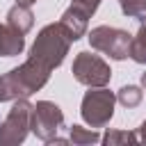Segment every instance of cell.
<instances>
[{"label":"cell","instance_id":"16","mask_svg":"<svg viewBox=\"0 0 146 146\" xmlns=\"http://www.w3.org/2000/svg\"><path fill=\"white\" fill-rule=\"evenodd\" d=\"M135 41H139V43L146 46V16L139 18V30H137V34H135Z\"/></svg>","mask_w":146,"mask_h":146},{"label":"cell","instance_id":"4","mask_svg":"<svg viewBox=\"0 0 146 146\" xmlns=\"http://www.w3.org/2000/svg\"><path fill=\"white\" fill-rule=\"evenodd\" d=\"M32 130V103L27 98H16L7 116L0 121V146L23 144Z\"/></svg>","mask_w":146,"mask_h":146},{"label":"cell","instance_id":"18","mask_svg":"<svg viewBox=\"0 0 146 146\" xmlns=\"http://www.w3.org/2000/svg\"><path fill=\"white\" fill-rule=\"evenodd\" d=\"M16 2H18V5H27V7H32L36 0H16Z\"/></svg>","mask_w":146,"mask_h":146},{"label":"cell","instance_id":"10","mask_svg":"<svg viewBox=\"0 0 146 146\" xmlns=\"http://www.w3.org/2000/svg\"><path fill=\"white\" fill-rule=\"evenodd\" d=\"M7 23L11 25V27H16L18 32H23V34H27L30 30H32V25H34V14H32V9L27 7V5H14L9 11H7Z\"/></svg>","mask_w":146,"mask_h":146},{"label":"cell","instance_id":"8","mask_svg":"<svg viewBox=\"0 0 146 146\" xmlns=\"http://www.w3.org/2000/svg\"><path fill=\"white\" fill-rule=\"evenodd\" d=\"M25 48V34L11 27L7 21L0 25V57H16Z\"/></svg>","mask_w":146,"mask_h":146},{"label":"cell","instance_id":"13","mask_svg":"<svg viewBox=\"0 0 146 146\" xmlns=\"http://www.w3.org/2000/svg\"><path fill=\"white\" fill-rule=\"evenodd\" d=\"M100 141L105 146H116V144H135V141H139V137H137V132H128V130H107L100 137Z\"/></svg>","mask_w":146,"mask_h":146},{"label":"cell","instance_id":"12","mask_svg":"<svg viewBox=\"0 0 146 146\" xmlns=\"http://www.w3.org/2000/svg\"><path fill=\"white\" fill-rule=\"evenodd\" d=\"M68 139H71L75 146H87V144H96V141H100V135L96 132V128L71 125V128H68Z\"/></svg>","mask_w":146,"mask_h":146},{"label":"cell","instance_id":"2","mask_svg":"<svg viewBox=\"0 0 146 146\" xmlns=\"http://www.w3.org/2000/svg\"><path fill=\"white\" fill-rule=\"evenodd\" d=\"M71 43H73V36L66 32V27L59 21L57 23H48L36 34V39H34V43L30 48V57L52 71V68L62 66L64 57L68 55Z\"/></svg>","mask_w":146,"mask_h":146},{"label":"cell","instance_id":"7","mask_svg":"<svg viewBox=\"0 0 146 146\" xmlns=\"http://www.w3.org/2000/svg\"><path fill=\"white\" fill-rule=\"evenodd\" d=\"M62 128H64V112L59 110V105L50 100H39L36 105H32V132L36 135V139L50 144Z\"/></svg>","mask_w":146,"mask_h":146},{"label":"cell","instance_id":"6","mask_svg":"<svg viewBox=\"0 0 146 146\" xmlns=\"http://www.w3.org/2000/svg\"><path fill=\"white\" fill-rule=\"evenodd\" d=\"M71 71H73V78L84 87H107L112 80L110 64L100 55H94L89 50H82L75 55Z\"/></svg>","mask_w":146,"mask_h":146},{"label":"cell","instance_id":"5","mask_svg":"<svg viewBox=\"0 0 146 146\" xmlns=\"http://www.w3.org/2000/svg\"><path fill=\"white\" fill-rule=\"evenodd\" d=\"M89 46L103 55H107L110 59H125L130 55V43H132V34L121 30V27H112V25H98L94 27L89 34Z\"/></svg>","mask_w":146,"mask_h":146},{"label":"cell","instance_id":"17","mask_svg":"<svg viewBox=\"0 0 146 146\" xmlns=\"http://www.w3.org/2000/svg\"><path fill=\"white\" fill-rule=\"evenodd\" d=\"M137 137H139V141H144V144H146V121L137 128Z\"/></svg>","mask_w":146,"mask_h":146},{"label":"cell","instance_id":"15","mask_svg":"<svg viewBox=\"0 0 146 146\" xmlns=\"http://www.w3.org/2000/svg\"><path fill=\"white\" fill-rule=\"evenodd\" d=\"M103 0H71V5H75V7H80L82 11H87L89 16H94L96 14V9H98V5H100Z\"/></svg>","mask_w":146,"mask_h":146},{"label":"cell","instance_id":"19","mask_svg":"<svg viewBox=\"0 0 146 146\" xmlns=\"http://www.w3.org/2000/svg\"><path fill=\"white\" fill-rule=\"evenodd\" d=\"M141 87L146 89V73H141Z\"/></svg>","mask_w":146,"mask_h":146},{"label":"cell","instance_id":"11","mask_svg":"<svg viewBox=\"0 0 146 146\" xmlns=\"http://www.w3.org/2000/svg\"><path fill=\"white\" fill-rule=\"evenodd\" d=\"M116 100H119L123 107L132 110V107H139V105H141L144 91H141V87H137V84H123V87L116 91Z\"/></svg>","mask_w":146,"mask_h":146},{"label":"cell","instance_id":"3","mask_svg":"<svg viewBox=\"0 0 146 146\" xmlns=\"http://www.w3.org/2000/svg\"><path fill=\"white\" fill-rule=\"evenodd\" d=\"M116 94L105 87H89L80 103V116L91 128H105L114 116Z\"/></svg>","mask_w":146,"mask_h":146},{"label":"cell","instance_id":"14","mask_svg":"<svg viewBox=\"0 0 146 146\" xmlns=\"http://www.w3.org/2000/svg\"><path fill=\"white\" fill-rule=\"evenodd\" d=\"M119 7L128 18L146 16V0H119Z\"/></svg>","mask_w":146,"mask_h":146},{"label":"cell","instance_id":"9","mask_svg":"<svg viewBox=\"0 0 146 146\" xmlns=\"http://www.w3.org/2000/svg\"><path fill=\"white\" fill-rule=\"evenodd\" d=\"M59 23L66 27V32L73 36V41H78L80 36H84V34H87V27H89V14H87V11H82L80 7L71 5V7L62 14Z\"/></svg>","mask_w":146,"mask_h":146},{"label":"cell","instance_id":"1","mask_svg":"<svg viewBox=\"0 0 146 146\" xmlns=\"http://www.w3.org/2000/svg\"><path fill=\"white\" fill-rule=\"evenodd\" d=\"M50 73H52L50 68H46L36 59L27 57L21 66L0 75V103L32 96L34 91H39L50 80Z\"/></svg>","mask_w":146,"mask_h":146}]
</instances>
